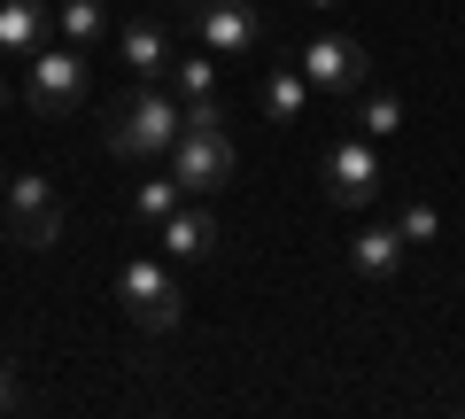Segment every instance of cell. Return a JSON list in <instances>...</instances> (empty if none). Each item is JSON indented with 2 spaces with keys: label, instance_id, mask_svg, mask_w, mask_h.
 Returning a JSON list of instances; mask_svg holds the SVG:
<instances>
[{
  "label": "cell",
  "instance_id": "6da1fadb",
  "mask_svg": "<svg viewBox=\"0 0 465 419\" xmlns=\"http://www.w3.org/2000/svg\"><path fill=\"white\" fill-rule=\"evenodd\" d=\"M186 133V101L163 85H140L124 109L109 117V155L116 164H140V155H171V140Z\"/></svg>",
  "mask_w": 465,
  "mask_h": 419
},
{
  "label": "cell",
  "instance_id": "7a4b0ae2",
  "mask_svg": "<svg viewBox=\"0 0 465 419\" xmlns=\"http://www.w3.org/2000/svg\"><path fill=\"white\" fill-rule=\"evenodd\" d=\"M295 70L311 78V94H333V101H357L372 85V55H365V39H349V32H318L295 55Z\"/></svg>",
  "mask_w": 465,
  "mask_h": 419
},
{
  "label": "cell",
  "instance_id": "3957f363",
  "mask_svg": "<svg viewBox=\"0 0 465 419\" xmlns=\"http://www.w3.org/2000/svg\"><path fill=\"white\" fill-rule=\"evenodd\" d=\"M116 303H124V319L140 326V334H171L179 326V287H171V272L155 264V256H124V272H116Z\"/></svg>",
  "mask_w": 465,
  "mask_h": 419
},
{
  "label": "cell",
  "instance_id": "277c9868",
  "mask_svg": "<svg viewBox=\"0 0 465 419\" xmlns=\"http://www.w3.org/2000/svg\"><path fill=\"white\" fill-rule=\"evenodd\" d=\"M318 179H326L333 210H372L381 186H388V164H381V148L357 133V140H341V148H326V171H318Z\"/></svg>",
  "mask_w": 465,
  "mask_h": 419
},
{
  "label": "cell",
  "instance_id": "5b68a950",
  "mask_svg": "<svg viewBox=\"0 0 465 419\" xmlns=\"http://www.w3.org/2000/svg\"><path fill=\"white\" fill-rule=\"evenodd\" d=\"M24 101H32L39 117H70L85 101V55L78 47H39L24 55Z\"/></svg>",
  "mask_w": 465,
  "mask_h": 419
},
{
  "label": "cell",
  "instance_id": "8992f818",
  "mask_svg": "<svg viewBox=\"0 0 465 419\" xmlns=\"http://www.w3.org/2000/svg\"><path fill=\"white\" fill-rule=\"evenodd\" d=\"M171 179L186 186V195H217V186L232 179V133L217 125V133H194L186 125L179 140H171Z\"/></svg>",
  "mask_w": 465,
  "mask_h": 419
},
{
  "label": "cell",
  "instance_id": "52a82bcc",
  "mask_svg": "<svg viewBox=\"0 0 465 419\" xmlns=\"http://www.w3.org/2000/svg\"><path fill=\"white\" fill-rule=\"evenodd\" d=\"M8 225H16L24 249H54L63 241V202L47 179H8Z\"/></svg>",
  "mask_w": 465,
  "mask_h": 419
},
{
  "label": "cell",
  "instance_id": "ba28073f",
  "mask_svg": "<svg viewBox=\"0 0 465 419\" xmlns=\"http://www.w3.org/2000/svg\"><path fill=\"white\" fill-rule=\"evenodd\" d=\"M194 32L210 55H256V39H264V16H256L249 0H210V8H194Z\"/></svg>",
  "mask_w": 465,
  "mask_h": 419
},
{
  "label": "cell",
  "instance_id": "9c48e42d",
  "mask_svg": "<svg viewBox=\"0 0 465 419\" xmlns=\"http://www.w3.org/2000/svg\"><path fill=\"white\" fill-rule=\"evenodd\" d=\"M116 63L133 70L140 85H155V78H171V63H179V55H171V32H163L155 16H133L124 32H116Z\"/></svg>",
  "mask_w": 465,
  "mask_h": 419
},
{
  "label": "cell",
  "instance_id": "30bf717a",
  "mask_svg": "<svg viewBox=\"0 0 465 419\" xmlns=\"http://www.w3.org/2000/svg\"><path fill=\"white\" fill-rule=\"evenodd\" d=\"M217 241H225V225L210 218V202H179V210L163 218V256H179V264L217 256Z\"/></svg>",
  "mask_w": 465,
  "mask_h": 419
},
{
  "label": "cell",
  "instance_id": "8fae6325",
  "mask_svg": "<svg viewBox=\"0 0 465 419\" xmlns=\"http://www.w3.org/2000/svg\"><path fill=\"white\" fill-rule=\"evenodd\" d=\"M403 234L396 225H357V241H349V264H357V280H396L403 272Z\"/></svg>",
  "mask_w": 465,
  "mask_h": 419
},
{
  "label": "cell",
  "instance_id": "7c38bea8",
  "mask_svg": "<svg viewBox=\"0 0 465 419\" xmlns=\"http://www.w3.org/2000/svg\"><path fill=\"white\" fill-rule=\"evenodd\" d=\"M47 0H0V55H39V39H47Z\"/></svg>",
  "mask_w": 465,
  "mask_h": 419
},
{
  "label": "cell",
  "instance_id": "4fadbf2b",
  "mask_svg": "<svg viewBox=\"0 0 465 419\" xmlns=\"http://www.w3.org/2000/svg\"><path fill=\"white\" fill-rule=\"evenodd\" d=\"M302 109H311V78H302L295 63H287V70H264V117L287 125V117H302Z\"/></svg>",
  "mask_w": 465,
  "mask_h": 419
},
{
  "label": "cell",
  "instance_id": "5bb4252c",
  "mask_svg": "<svg viewBox=\"0 0 465 419\" xmlns=\"http://www.w3.org/2000/svg\"><path fill=\"white\" fill-rule=\"evenodd\" d=\"M54 24H63V39H70L78 55L109 39V8H101V0H63V8H54Z\"/></svg>",
  "mask_w": 465,
  "mask_h": 419
},
{
  "label": "cell",
  "instance_id": "9a60e30c",
  "mask_svg": "<svg viewBox=\"0 0 465 419\" xmlns=\"http://www.w3.org/2000/svg\"><path fill=\"white\" fill-rule=\"evenodd\" d=\"M357 133L365 140H388V133H403V94H357Z\"/></svg>",
  "mask_w": 465,
  "mask_h": 419
},
{
  "label": "cell",
  "instance_id": "2e32d148",
  "mask_svg": "<svg viewBox=\"0 0 465 419\" xmlns=\"http://www.w3.org/2000/svg\"><path fill=\"white\" fill-rule=\"evenodd\" d=\"M171 94H179V101L217 94V55H210V47H202V55H179V63H171Z\"/></svg>",
  "mask_w": 465,
  "mask_h": 419
},
{
  "label": "cell",
  "instance_id": "e0dca14e",
  "mask_svg": "<svg viewBox=\"0 0 465 419\" xmlns=\"http://www.w3.org/2000/svg\"><path fill=\"white\" fill-rule=\"evenodd\" d=\"M396 234H403V249H434V241H442V210H434V202H403Z\"/></svg>",
  "mask_w": 465,
  "mask_h": 419
},
{
  "label": "cell",
  "instance_id": "ac0fdd59",
  "mask_svg": "<svg viewBox=\"0 0 465 419\" xmlns=\"http://www.w3.org/2000/svg\"><path fill=\"white\" fill-rule=\"evenodd\" d=\"M179 202H186V186H179V179H140V186H133V210H140L148 225H163Z\"/></svg>",
  "mask_w": 465,
  "mask_h": 419
},
{
  "label": "cell",
  "instance_id": "d6986e66",
  "mask_svg": "<svg viewBox=\"0 0 465 419\" xmlns=\"http://www.w3.org/2000/svg\"><path fill=\"white\" fill-rule=\"evenodd\" d=\"M186 125H194V133H217V125H225V101H217V94L186 101Z\"/></svg>",
  "mask_w": 465,
  "mask_h": 419
},
{
  "label": "cell",
  "instance_id": "ffe728a7",
  "mask_svg": "<svg viewBox=\"0 0 465 419\" xmlns=\"http://www.w3.org/2000/svg\"><path fill=\"white\" fill-rule=\"evenodd\" d=\"M16 404H24V388H16V365L0 357V412H16Z\"/></svg>",
  "mask_w": 465,
  "mask_h": 419
},
{
  "label": "cell",
  "instance_id": "44dd1931",
  "mask_svg": "<svg viewBox=\"0 0 465 419\" xmlns=\"http://www.w3.org/2000/svg\"><path fill=\"white\" fill-rule=\"evenodd\" d=\"M171 8H186V16H194V8H210V0H171Z\"/></svg>",
  "mask_w": 465,
  "mask_h": 419
},
{
  "label": "cell",
  "instance_id": "7402d4cb",
  "mask_svg": "<svg viewBox=\"0 0 465 419\" xmlns=\"http://www.w3.org/2000/svg\"><path fill=\"white\" fill-rule=\"evenodd\" d=\"M0 202H8V171H0Z\"/></svg>",
  "mask_w": 465,
  "mask_h": 419
},
{
  "label": "cell",
  "instance_id": "603a6c76",
  "mask_svg": "<svg viewBox=\"0 0 465 419\" xmlns=\"http://www.w3.org/2000/svg\"><path fill=\"white\" fill-rule=\"evenodd\" d=\"M311 8H341V0H311Z\"/></svg>",
  "mask_w": 465,
  "mask_h": 419
},
{
  "label": "cell",
  "instance_id": "cb8c5ba5",
  "mask_svg": "<svg viewBox=\"0 0 465 419\" xmlns=\"http://www.w3.org/2000/svg\"><path fill=\"white\" fill-rule=\"evenodd\" d=\"M0 109H8V78H0Z\"/></svg>",
  "mask_w": 465,
  "mask_h": 419
},
{
  "label": "cell",
  "instance_id": "d4e9b609",
  "mask_svg": "<svg viewBox=\"0 0 465 419\" xmlns=\"http://www.w3.org/2000/svg\"><path fill=\"white\" fill-rule=\"evenodd\" d=\"M0 241H8V234H0Z\"/></svg>",
  "mask_w": 465,
  "mask_h": 419
}]
</instances>
